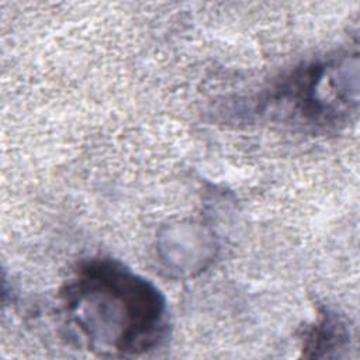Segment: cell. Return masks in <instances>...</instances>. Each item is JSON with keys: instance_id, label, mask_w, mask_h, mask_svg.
I'll use <instances>...</instances> for the list:
<instances>
[{"instance_id": "cell-1", "label": "cell", "mask_w": 360, "mask_h": 360, "mask_svg": "<svg viewBox=\"0 0 360 360\" xmlns=\"http://www.w3.org/2000/svg\"><path fill=\"white\" fill-rule=\"evenodd\" d=\"M62 311L89 350L143 354L166 339L169 311L159 288L114 259L83 262L62 287Z\"/></svg>"}, {"instance_id": "cell-2", "label": "cell", "mask_w": 360, "mask_h": 360, "mask_svg": "<svg viewBox=\"0 0 360 360\" xmlns=\"http://www.w3.org/2000/svg\"><path fill=\"white\" fill-rule=\"evenodd\" d=\"M266 104L281 121L305 128L346 124L357 107V65L347 58L305 63L271 89Z\"/></svg>"}, {"instance_id": "cell-3", "label": "cell", "mask_w": 360, "mask_h": 360, "mask_svg": "<svg viewBox=\"0 0 360 360\" xmlns=\"http://www.w3.org/2000/svg\"><path fill=\"white\" fill-rule=\"evenodd\" d=\"M349 330L346 323L335 314L325 312L307 330L302 352L307 357H330L332 350L349 346Z\"/></svg>"}]
</instances>
